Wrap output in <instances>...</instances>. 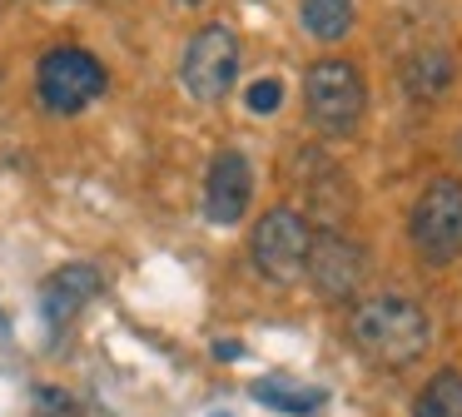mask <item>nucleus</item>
I'll use <instances>...</instances> for the list:
<instances>
[{
  "instance_id": "10",
  "label": "nucleus",
  "mask_w": 462,
  "mask_h": 417,
  "mask_svg": "<svg viewBox=\"0 0 462 417\" xmlns=\"http://www.w3.org/2000/svg\"><path fill=\"white\" fill-rule=\"evenodd\" d=\"M402 89H408L412 99H438L452 89V60L442 55V50H418V55H408V65H402Z\"/></svg>"
},
{
  "instance_id": "3",
  "label": "nucleus",
  "mask_w": 462,
  "mask_h": 417,
  "mask_svg": "<svg viewBox=\"0 0 462 417\" xmlns=\"http://www.w3.org/2000/svg\"><path fill=\"white\" fill-rule=\"evenodd\" d=\"M303 105H309V119L323 129V134H358L363 125V75L348 60H313L309 75H303Z\"/></svg>"
},
{
  "instance_id": "4",
  "label": "nucleus",
  "mask_w": 462,
  "mask_h": 417,
  "mask_svg": "<svg viewBox=\"0 0 462 417\" xmlns=\"http://www.w3.org/2000/svg\"><path fill=\"white\" fill-rule=\"evenodd\" d=\"M105 85H110L105 65L80 45H55L35 65V95L51 115H80L85 105L105 95Z\"/></svg>"
},
{
  "instance_id": "9",
  "label": "nucleus",
  "mask_w": 462,
  "mask_h": 417,
  "mask_svg": "<svg viewBox=\"0 0 462 417\" xmlns=\"http://www.w3.org/2000/svg\"><path fill=\"white\" fill-rule=\"evenodd\" d=\"M95 293H100V268H90V264H65V268H55V273L45 278V288H41V313H45V323H51V328H65Z\"/></svg>"
},
{
  "instance_id": "2",
  "label": "nucleus",
  "mask_w": 462,
  "mask_h": 417,
  "mask_svg": "<svg viewBox=\"0 0 462 417\" xmlns=\"http://www.w3.org/2000/svg\"><path fill=\"white\" fill-rule=\"evenodd\" d=\"M408 238L422 264H457L462 258V179L438 174L418 194L408 218Z\"/></svg>"
},
{
  "instance_id": "6",
  "label": "nucleus",
  "mask_w": 462,
  "mask_h": 417,
  "mask_svg": "<svg viewBox=\"0 0 462 417\" xmlns=\"http://www.w3.org/2000/svg\"><path fill=\"white\" fill-rule=\"evenodd\" d=\"M180 79L199 105H219L239 79V40L229 25H204L189 35L180 60Z\"/></svg>"
},
{
  "instance_id": "16",
  "label": "nucleus",
  "mask_w": 462,
  "mask_h": 417,
  "mask_svg": "<svg viewBox=\"0 0 462 417\" xmlns=\"http://www.w3.org/2000/svg\"><path fill=\"white\" fill-rule=\"evenodd\" d=\"M214 353H219V363H234V357H239L244 348H239V343H214Z\"/></svg>"
},
{
  "instance_id": "5",
  "label": "nucleus",
  "mask_w": 462,
  "mask_h": 417,
  "mask_svg": "<svg viewBox=\"0 0 462 417\" xmlns=\"http://www.w3.org/2000/svg\"><path fill=\"white\" fill-rule=\"evenodd\" d=\"M309 244H313V228L299 208H269V214L254 224L249 234V258L269 283H293L303 278V264H309Z\"/></svg>"
},
{
  "instance_id": "7",
  "label": "nucleus",
  "mask_w": 462,
  "mask_h": 417,
  "mask_svg": "<svg viewBox=\"0 0 462 417\" xmlns=\"http://www.w3.org/2000/svg\"><path fill=\"white\" fill-rule=\"evenodd\" d=\"M303 273H309L313 293H319L323 303L343 308V303L358 298L363 278H368V254H363L353 238H343V234H313Z\"/></svg>"
},
{
  "instance_id": "11",
  "label": "nucleus",
  "mask_w": 462,
  "mask_h": 417,
  "mask_svg": "<svg viewBox=\"0 0 462 417\" xmlns=\"http://www.w3.org/2000/svg\"><path fill=\"white\" fill-rule=\"evenodd\" d=\"M254 397H259L263 407H273V412H289V417H309L323 407V387H299V383H289V377H259V383H254Z\"/></svg>"
},
{
  "instance_id": "1",
  "label": "nucleus",
  "mask_w": 462,
  "mask_h": 417,
  "mask_svg": "<svg viewBox=\"0 0 462 417\" xmlns=\"http://www.w3.org/2000/svg\"><path fill=\"white\" fill-rule=\"evenodd\" d=\"M348 333H353V343H358V353L368 357V363L402 367V363L428 353L432 318L422 303H412V298H402V293H378V298L353 308Z\"/></svg>"
},
{
  "instance_id": "12",
  "label": "nucleus",
  "mask_w": 462,
  "mask_h": 417,
  "mask_svg": "<svg viewBox=\"0 0 462 417\" xmlns=\"http://www.w3.org/2000/svg\"><path fill=\"white\" fill-rule=\"evenodd\" d=\"M412 417H462V373L457 367H442L428 377V387L412 403Z\"/></svg>"
},
{
  "instance_id": "14",
  "label": "nucleus",
  "mask_w": 462,
  "mask_h": 417,
  "mask_svg": "<svg viewBox=\"0 0 462 417\" xmlns=\"http://www.w3.org/2000/svg\"><path fill=\"white\" fill-rule=\"evenodd\" d=\"M35 417H75V397L65 387H35Z\"/></svg>"
},
{
  "instance_id": "17",
  "label": "nucleus",
  "mask_w": 462,
  "mask_h": 417,
  "mask_svg": "<svg viewBox=\"0 0 462 417\" xmlns=\"http://www.w3.org/2000/svg\"><path fill=\"white\" fill-rule=\"evenodd\" d=\"M180 5H204V0H180Z\"/></svg>"
},
{
  "instance_id": "13",
  "label": "nucleus",
  "mask_w": 462,
  "mask_h": 417,
  "mask_svg": "<svg viewBox=\"0 0 462 417\" xmlns=\"http://www.w3.org/2000/svg\"><path fill=\"white\" fill-rule=\"evenodd\" d=\"M299 20H303V30H309L313 40L333 45V40H343L348 25H353V0H303Z\"/></svg>"
},
{
  "instance_id": "8",
  "label": "nucleus",
  "mask_w": 462,
  "mask_h": 417,
  "mask_svg": "<svg viewBox=\"0 0 462 417\" xmlns=\"http://www.w3.org/2000/svg\"><path fill=\"white\" fill-rule=\"evenodd\" d=\"M249 199H254V169L239 149H219L204 174V218L219 228L239 224L249 214Z\"/></svg>"
},
{
  "instance_id": "15",
  "label": "nucleus",
  "mask_w": 462,
  "mask_h": 417,
  "mask_svg": "<svg viewBox=\"0 0 462 417\" xmlns=\"http://www.w3.org/2000/svg\"><path fill=\"white\" fill-rule=\"evenodd\" d=\"M279 105H283V85H279V79H259V85H249V109H254V115H273Z\"/></svg>"
},
{
  "instance_id": "18",
  "label": "nucleus",
  "mask_w": 462,
  "mask_h": 417,
  "mask_svg": "<svg viewBox=\"0 0 462 417\" xmlns=\"http://www.w3.org/2000/svg\"><path fill=\"white\" fill-rule=\"evenodd\" d=\"M209 417H229V412H209Z\"/></svg>"
}]
</instances>
